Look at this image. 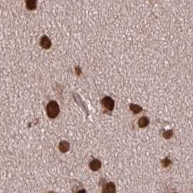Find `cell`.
I'll return each mask as SVG.
<instances>
[{"label": "cell", "instance_id": "6da1fadb", "mask_svg": "<svg viewBox=\"0 0 193 193\" xmlns=\"http://www.w3.org/2000/svg\"><path fill=\"white\" fill-rule=\"evenodd\" d=\"M59 112H60V107L58 104L54 101H50L47 106V113L49 117L54 119L59 114Z\"/></svg>", "mask_w": 193, "mask_h": 193}, {"label": "cell", "instance_id": "7a4b0ae2", "mask_svg": "<svg viewBox=\"0 0 193 193\" xmlns=\"http://www.w3.org/2000/svg\"><path fill=\"white\" fill-rule=\"evenodd\" d=\"M102 104L103 106L106 108L107 109H108L109 111H112L113 109L114 106H115V102L113 99H112L110 97H105L104 98L102 101Z\"/></svg>", "mask_w": 193, "mask_h": 193}, {"label": "cell", "instance_id": "3957f363", "mask_svg": "<svg viewBox=\"0 0 193 193\" xmlns=\"http://www.w3.org/2000/svg\"><path fill=\"white\" fill-rule=\"evenodd\" d=\"M40 45L41 46L45 49H49L52 46V42L50 39H49L47 36H42V39L40 40Z\"/></svg>", "mask_w": 193, "mask_h": 193}, {"label": "cell", "instance_id": "277c9868", "mask_svg": "<svg viewBox=\"0 0 193 193\" xmlns=\"http://www.w3.org/2000/svg\"><path fill=\"white\" fill-rule=\"evenodd\" d=\"M103 193H115V186L113 182L106 184L103 189Z\"/></svg>", "mask_w": 193, "mask_h": 193}, {"label": "cell", "instance_id": "5b68a950", "mask_svg": "<svg viewBox=\"0 0 193 193\" xmlns=\"http://www.w3.org/2000/svg\"><path fill=\"white\" fill-rule=\"evenodd\" d=\"M89 166H90V168L92 171H98L101 168V162H100V161L97 160V159H95V160H93L91 162L90 164H89Z\"/></svg>", "mask_w": 193, "mask_h": 193}, {"label": "cell", "instance_id": "8992f818", "mask_svg": "<svg viewBox=\"0 0 193 193\" xmlns=\"http://www.w3.org/2000/svg\"><path fill=\"white\" fill-rule=\"evenodd\" d=\"M70 148V144L68 143L67 141L63 140L59 144V150L62 152V153H66L68 151Z\"/></svg>", "mask_w": 193, "mask_h": 193}, {"label": "cell", "instance_id": "52a82bcc", "mask_svg": "<svg viewBox=\"0 0 193 193\" xmlns=\"http://www.w3.org/2000/svg\"><path fill=\"white\" fill-rule=\"evenodd\" d=\"M25 4L28 10H34L36 8L37 0H25Z\"/></svg>", "mask_w": 193, "mask_h": 193}, {"label": "cell", "instance_id": "ba28073f", "mask_svg": "<svg viewBox=\"0 0 193 193\" xmlns=\"http://www.w3.org/2000/svg\"><path fill=\"white\" fill-rule=\"evenodd\" d=\"M149 123H150L149 119H147V117H142L139 119L138 124H139V127H141V128H143V127H147V126L149 124Z\"/></svg>", "mask_w": 193, "mask_h": 193}, {"label": "cell", "instance_id": "9c48e42d", "mask_svg": "<svg viewBox=\"0 0 193 193\" xmlns=\"http://www.w3.org/2000/svg\"><path fill=\"white\" fill-rule=\"evenodd\" d=\"M130 109L134 112V114H138L142 111V108L141 106H138L136 104H130Z\"/></svg>", "mask_w": 193, "mask_h": 193}, {"label": "cell", "instance_id": "30bf717a", "mask_svg": "<svg viewBox=\"0 0 193 193\" xmlns=\"http://www.w3.org/2000/svg\"><path fill=\"white\" fill-rule=\"evenodd\" d=\"M161 163L163 164V166L165 167V168H166V167H168V166H170L171 164V161L169 159H168V158H165V159H164L163 160L161 161Z\"/></svg>", "mask_w": 193, "mask_h": 193}, {"label": "cell", "instance_id": "8fae6325", "mask_svg": "<svg viewBox=\"0 0 193 193\" xmlns=\"http://www.w3.org/2000/svg\"><path fill=\"white\" fill-rule=\"evenodd\" d=\"M173 135V131L172 130H168V131L165 132L163 133V137L165 138V139H169L172 137Z\"/></svg>", "mask_w": 193, "mask_h": 193}, {"label": "cell", "instance_id": "7c38bea8", "mask_svg": "<svg viewBox=\"0 0 193 193\" xmlns=\"http://www.w3.org/2000/svg\"><path fill=\"white\" fill-rule=\"evenodd\" d=\"M76 74H78V75H79L81 73V69L79 67H76Z\"/></svg>", "mask_w": 193, "mask_h": 193}, {"label": "cell", "instance_id": "4fadbf2b", "mask_svg": "<svg viewBox=\"0 0 193 193\" xmlns=\"http://www.w3.org/2000/svg\"><path fill=\"white\" fill-rule=\"evenodd\" d=\"M77 193H86V191L84 190V189H81V190L78 191V192Z\"/></svg>", "mask_w": 193, "mask_h": 193}, {"label": "cell", "instance_id": "5bb4252c", "mask_svg": "<svg viewBox=\"0 0 193 193\" xmlns=\"http://www.w3.org/2000/svg\"><path fill=\"white\" fill-rule=\"evenodd\" d=\"M49 193H54V192H49Z\"/></svg>", "mask_w": 193, "mask_h": 193}, {"label": "cell", "instance_id": "9a60e30c", "mask_svg": "<svg viewBox=\"0 0 193 193\" xmlns=\"http://www.w3.org/2000/svg\"><path fill=\"white\" fill-rule=\"evenodd\" d=\"M174 193H177V192H174Z\"/></svg>", "mask_w": 193, "mask_h": 193}]
</instances>
